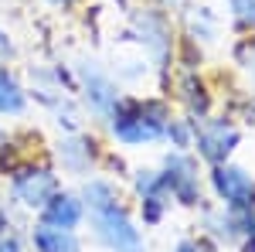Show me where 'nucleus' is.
<instances>
[{
  "instance_id": "1",
  "label": "nucleus",
  "mask_w": 255,
  "mask_h": 252,
  "mask_svg": "<svg viewBox=\"0 0 255 252\" xmlns=\"http://www.w3.org/2000/svg\"><path fill=\"white\" fill-rule=\"evenodd\" d=\"M113 126H116V136H119V140H126V143L157 140V136L167 130V123H163V109H160L157 102H150V106H126V109H119Z\"/></svg>"
},
{
  "instance_id": "2",
  "label": "nucleus",
  "mask_w": 255,
  "mask_h": 252,
  "mask_svg": "<svg viewBox=\"0 0 255 252\" xmlns=\"http://www.w3.org/2000/svg\"><path fill=\"white\" fill-rule=\"evenodd\" d=\"M99 232H102V239H106V242H109L116 252H143V249H139L136 229H129L126 215L119 212L116 205L99 208Z\"/></svg>"
},
{
  "instance_id": "3",
  "label": "nucleus",
  "mask_w": 255,
  "mask_h": 252,
  "mask_svg": "<svg viewBox=\"0 0 255 252\" xmlns=\"http://www.w3.org/2000/svg\"><path fill=\"white\" fill-rule=\"evenodd\" d=\"M215 188L218 194L228 201V205H235V208H249L255 201V181L245 171H238V167H218L215 171Z\"/></svg>"
},
{
  "instance_id": "4",
  "label": "nucleus",
  "mask_w": 255,
  "mask_h": 252,
  "mask_svg": "<svg viewBox=\"0 0 255 252\" xmlns=\"http://www.w3.org/2000/svg\"><path fill=\"white\" fill-rule=\"evenodd\" d=\"M55 174H48V171H27V174L17 177V184H14V194H17V201L24 205H31V208H41V205H48L51 198H55Z\"/></svg>"
},
{
  "instance_id": "5",
  "label": "nucleus",
  "mask_w": 255,
  "mask_h": 252,
  "mask_svg": "<svg viewBox=\"0 0 255 252\" xmlns=\"http://www.w3.org/2000/svg\"><path fill=\"white\" fill-rule=\"evenodd\" d=\"M238 143V130L232 123H208L201 133H197V147H201V154L208 157V160H225V157L232 154V147Z\"/></svg>"
},
{
  "instance_id": "6",
  "label": "nucleus",
  "mask_w": 255,
  "mask_h": 252,
  "mask_svg": "<svg viewBox=\"0 0 255 252\" xmlns=\"http://www.w3.org/2000/svg\"><path fill=\"white\" fill-rule=\"evenodd\" d=\"M167 184L174 188V194L184 201V205H191V201L197 198L194 164H191V160H184V157H170V160H167Z\"/></svg>"
},
{
  "instance_id": "7",
  "label": "nucleus",
  "mask_w": 255,
  "mask_h": 252,
  "mask_svg": "<svg viewBox=\"0 0 255 252\" xmlns=\"http://www.w3.org/2000/svg\"><path fill=\"white\" fill-rule=\"evenodd\" d=\"M34 242H38L41 252H79V242L68 229H58V225H41L34 232Z\"/></svg>"
},
{
  "instance_id": "8",
  "label": "nucleus",
  "mask_w": 255,
  "mask_h": 252,
  "mask_svg": "<svg viewBox=\"0 0 255 252\" xmlns=\"http://www.w3.org/2000/svg\"><path fill=\"white\" fill-rule=\"evenodd\" d=\"M44 218H48V225H58V229H72V225H79L82 218V205L75 198H51L48 201V208H44Z\"/></svg>"
},
{
  "instance_id": "9",
  "label": "nucleus",
  "mask_w": 255,
  "mask_h": 252,
  "mask_svg": "<svg viewBox=\"0 0 255 252\" xmlns=\"http://www.w3.org/2000/svg\"><path fill=\"white\" fill-rule=\"evenodd\" d=\"M20 109H24V96H20L17 82L7 72H0V113H20Z\"/></svg>"
},
{
  "instance_id": "10",
  "label": "nucleus",
  "mask_w": 255,
  "mask_h": 252,
  "mask_svg": "<svg viewBox=\"0 0 255 252\" xmlns=\"http://www.w3.org/2000/svg\"><path fill=\"white\" fill-rule=\"evenodd\" d=\"M235 10L242 24H255V0H235Z\"/></svg>"
},
{
  "instance_id": "11",
  "label": "nucleus",
  "mask_w": 255,
  "mask_h": 252,
  "mask_svg": "<svg viewBox=\"0 0 255 252\" xmlns=\"http://www.w3.org/2000/svg\"><path fill=\"white\" fill-rule=\"evenodd\" d=\"M177 252H215V249H211L208 242H184Z\"/></svg>"
},
{
  "instance_id": "12",
  "label": "nucleus",
  "mask_w": 255,
  "mask_h": 252,
  "mask_svg": "<svg viewBox=\"0 0 255 252\" xmlns=\"http://www.w3.org/2000/svg\"><path fill=\"white\" fill-rule=\"evenodd\" d=\"M170 136H174L180 147H187V126L184 123H177V126H170Z\"/></svg>"
},
{
  "instance_id": "13",
  "label": "nucleus",
  "mask_w": 255,
  "mask_h": 252,
  "mask_svg": "<svg viewBox=\"0 0 255 252\" xmlns=\"http://www.w3.org/2000/svg\"><path fill=\"white\" fill-rule=\"evenodd\" d=\"M0 252H20V246L10 242V239H3V242H0Z\"/></svg>"
},
{
  "instance_id": "14",
  "label": "nucleus",
  "mask_w": 255,
  "mask_h": 252,
  "mask_svg": "<svg viewBox=\"0 0 255 252\" xmlns=\"http://www.w3.org/2000/svg\"><path fill=\"white\" fill-rule=\"evenodd\" d=\"M249 252H255V222L249 225Z\"/></svg>"
},
{
  "instance_id": "15",
  "label": "nucleus",
  "mask_w": 255,
  "mask_h": 252,
  "mask_svg": "<svg viewBox=\"0 0 255 252\" xmlns=\"http://www.w3.org/2000/svg\"><path fill=\"white\" fill-rule=\"evenodd\" d=\"M7 51H10V44H7V38L0 34V55H7Z\"/></svg>"
},
{
  "instance_id": "16",
  "label": "nucleus",
  "mask_w": 255,
  "mask_h": 252,
  "mask_svg": "<svg viewBox=\"0 0 255 252\" xmlns=\"http://www.w3.org/2000/svg\"><path fill=\"white\" fill-rule=\"evenodd\" d=\"M3 229H7V215L0 212V232H3Z\"/></svg>"
},
{
  "instance_id": "17",
  "label": "nucleus",
  "mask_w": 255,
  "mask_h": 252,
  "mask_svg": "<svg viewBox=\"0 0 255 252\" xmlns=\"http://www.w3.org/2000/svg\"><path fill=\"white\" fill-rule=\"evenodd\" d=\"M55 3H68V0H55Z\"/></svg>"
}]
</instances>
